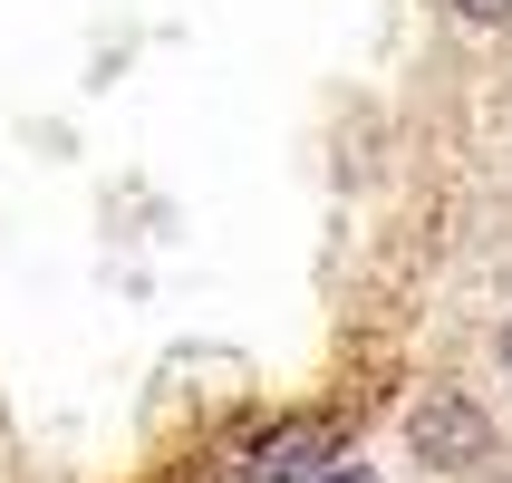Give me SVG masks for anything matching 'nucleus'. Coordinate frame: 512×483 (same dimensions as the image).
Returning a JSON list of instances; mask_svg holds the SVG:
<instances>
[{
    "label": "nucleus",
    "instance_id": "1",
    "mask_svg": "<svg viewBox=\"0 0 512 483\" xmlns=\"http://www.w3.org/2000/svg\"><path fill=\"white\" fill-rule=\"evenodd\" d=\"M406 455L435 464V474H464V464H484V455H493L484 406L464 397V387H426V397L406 406Z\"/></svg>",
    "mask_w": 512,
    "mask_h": 483
},
{
    "label": "nucleus",
    "instance_id": "2",
    "mask_svg": "<svg viewBox=\"0 0 512 483\" xmlns=\"http://www.w3.org/2000/svg\"><path fill=\"white\" fill-rule=\"evenodd\" d=\"M329 455H339V426H329V416H290V426H271L252 445L242 474H252V483H319V474H329Z\"/></svg>",
    "mask_w": 512,
    "mask_h": 483
},
{
    "label": "nucleus",
    "instance_id": "3",
    "mask_svg": "<svg viewBox=\"0 0 512 483\" xmlns=\"http://www.w3.org/2000/svg\"><path fill=\"white\" fill-rule=\"evenodd\" d=\"M455 10H464V20H484V29H503V20H512V0H455Z\"/></svg>",
    "mask_w": 512,
    "mask_h": 483
},
{
    "label": "nucleus",
    "instance_id": "4",
    "mask_svg": "<svg viewBox=\"0 0 512 483\" xmlns=\"http://www.w3.org/2000/svg\"><path fill=\"white\" fill-rule=\"evenodd\" d=\"M319 483H368V464H329V474H319Z\"/></svg>",
    "mask_w": 512,
    "mask_h": 483
},
{
    "label": "nucleus",
    "instance_id": "5",
    "mask_svg": "<svg viewBox=\"0 0 512 483\" xmlns=\"http://www.w3.org/2000/svg\"><path fill=\"white\" fill-rule=\"evenodd\" d=\"M503 368H512V319H503Z\"/></svg>",
    "mask_w": 512,
    "mask_h": 483
}]
</instances>
